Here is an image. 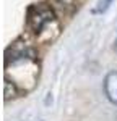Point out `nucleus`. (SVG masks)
I'll list each match as a JSON object with an SVG mask.
<instances>
[{"mask_svg": "<svg viewBox=\"0 0 117 121\" xmlns=\"http://www.w3.org/2000/svg\"><path fill=\"white\" fill-rule=\"evenodd\" d=\"M26 23H28V28L36 36H42L49 26L57 24V19H55L54 10L47 3H34L28 8Z\"/></svg>", "mask_w": 117, "mask_h": 121, "instance_id": "obj_1", "label": "nucleus"}, {"mask_svg": "<svg viewBox=\"0 0 117 121\" xmlns=\"http://www.w3.org/2000/svg\"><path fill=\"white\" fill-rule=\"evenodd\" d=\"M104 94L111 103L117 105V71L107 73L104 78Z\"/></svg>", "mask_w": 117, "mask_h": 121, "instance_id": "obj_2", "label": "nucleus"}, {"mask_svg": "<svg viewBox=\"0 0 117 121\" xmlns=\"http://www.w3.org/2000/svg\"><path fill=\"white\" fill-rule=\"evenodd\" d=\"M16 95H20V89L13 82H10V81L5 79V100L15 99Z\"/></svg>", "mask_w": 117, "mask_h": 121, "instance_id": "obj_3", "label": "nucleus"}, {"mask_svg": "<svg viewBox=\"0 0 117 121\" xmlns=\"http://www.w3.org/2000/svg\"><path fill=\"white\" fill-rule=\"evenodd\" d=\"M111 3H112V0H102V2H101V7H99V11H104V10H107Z\"/></svg>", "mask_w": 117, "mask_h": 121, "instance_id": "obj_4", "label": "nucleus"}, {"mask_svg": "<svg viewBox=\"0 0 117 121\" xmlns=\"http://www.w3.org/2000/svg\"><path fill=\"white\" fill-rule=\"evenodd\" d=\"M114 50L117 52V36H116V40H114Z\"/></svg>", "mask_w": 117, "mask_h": 121, "instance_id": "obj_5", "label": "nucleus"}]
</instances>
